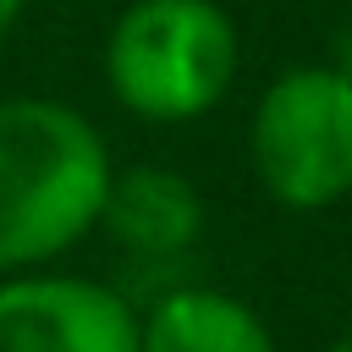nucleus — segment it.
I'll list each match as a JSON object with an SVG mask.
<instances>
[{
    "label": "nucleus",
    "instance_id": "nucleus-1",
    "mask_svg": "<svg viewBox=\"0 0 352 352\" xmlns=\"http://www.w3.org/2000/svg\"><path fill=\"white\" fill-rule=\"evenodd\" d=\"M110 143L66 99H0V275L44 270L99 231Z\"/></svg>",
    "mask_w": 352,
    "mask_h": 352
},
{
    "label": "nucleus",
    "instance_id": "nucleus-2",
    "mask_svg": "<svg viewBox=\"0 0 352 352\" xmlns=\"http://www.w3.org/2000/svg\"><path fill=\"white\" fill-rule=\"evenodd\" d=\"M242 72V33L220 0H132L104 33V88L143 126L204 121Z\"/></svg>",
    "mask_w": 352,
    "mask_h": 352
},
{
    "label": "nucleus",
    "instance_id": "nucleus-3",
    "mask_svg": "<svg viewBox=\"0 0 352 352\" xmlns=\"http://www.w3.org/2000/svg\"><path fill=\"white\" fill-rule=\"evenodd\" d=\"M248 160L280 209H336L352 192V72L336 60L275 72L248 116Z\"/></svg>",
    "mask_w": 352,
    "mask_h": 352
},
{
    "label": "nucleus",
    "instance_id": "nucleus-4",
    "mask_svg": "<svg viewBox=\"0 0 352 352\" xmlns=\"http://www.w3.org/2000/svg\"><path fill=\"white\" fill-rule=\"evenodd\" d=\"M0 352H138V302L99 275H0Z\"/></svg>",
    "mask_w": 352,
    "mask_h": 352
},
{
    "label": "nucleus",
    "instance_id": "nucleus-5",
    "mask_svg": "<svg viewBox=\"0 0 352 352\" xmlns=\"http://www.w3.org/2000/svg\"><path fill=\"white\" fill-rule=\"evenodd\" d=\"M99 231L132 258L138 275L182 264L204 236V192L170 165H126L110 176Z\"/></svg>",
    "mask_w": 352,
    "mask_h": 352
},
{
    "label": "nucleus",
    "instance_id": "nucleus-6",
    "mask_svg": "<svg viewBox=\"0 0 352 352\" xmlns=\"http://www.w3.org/2000/svg\"><path fill=\"white\" fill-rule=\"evenodd\" d=\"M138 352H280L264 314L220 286L170 280L138 308Z\"/></svg>",
    "mask_w": 352,
    "mask_h": 352
},
{
    "label": "nucleus",
    "instance_id": "nucleus-7",
    "mask_svg": "<svg viewBox=\"0 0 352 352\" xmlns=\"http://www.w3.org/2000/svg\"><path fill=\"white\" fill-rule=\"evenodd\" d=\"M330 60H336L341 72H352V22L336 33V44H330Z\"/></svg>",
    "mask_w": 352,
    "mask_h": 352
},
{
    "label": "nucleus",
    "instance_id": "nucleus-8",
    "mask_svg": "<svg viewBox=\"0 0 352 352\" xmlns=\"http://www.w3.org/2000/svg\"><path fill=\"white\" fill-rule=\"evenodd\" d=\"M22 6H28V0H0V38H6V33L22 22Z\"/></svg>",
    "mask_w": 352,
    "mask_h": 352
},
{
    "label": "nucleus",
    "instance_id": "nucleus-9",
    "mask_svg": "<svg viewBox=\"0 0 352 352\" xmlns=\"http://www.w3.org/2000/svg\"><path fill=\"white\" fill-rule=\"evenodd\" d=\"M324 352H352V336H336V341H330Z\"/></svg>",
    "mask_w": 352,
    "mask_h": 352
}]
</instances>
